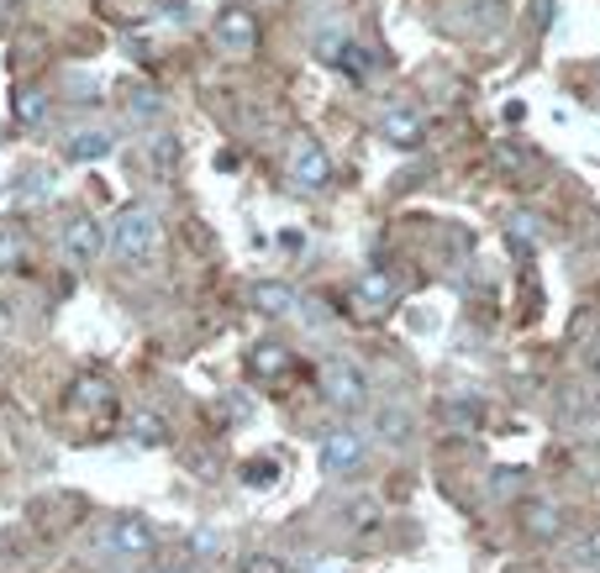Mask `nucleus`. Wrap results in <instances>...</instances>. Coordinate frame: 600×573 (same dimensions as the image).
I'll return each mask as SVG.
<instances>
[{"mask_svg": "<svg viewBox=\"0 0 600 573\" xmlns=\"http://www.w3.org/2000/svg\"><path fill=\"white\" fill-rule=\"evenodd\" d=\"M69 405H111L106 379H80V384H74V395H69Z\"/></svg>", "mask_w": 600, "mask_h": 573, "instance_id": "aec40b11", "label": "nucleus"}, {"mask_svg": "<svg viewBox=\"0 0 600 573\" xmlns=\"http://www.w3.org/2000/svg\"><path fill=\"white\" fill-rule=\"evenodd\" d=\"M363 453H369V436H363L359 426H338V432H327L317 463L327 479H348L363 463Z\"/></svg>", "mask_w": 600, "mask_h": 573, "instance_id": "20e7f679", "label": "nucleus"}, {"mask_svg": "<svg viewBox=\"0 0 600 573\" xmlns=\"http://www.w3.org/2000/svg\"><path fill=\"white\" fill-rule=\"evenodd\" d=\"M380 138L390 142V148H417V142L427 138V117L411 111V105H396V111H384Z\"/></svg>", "mask_w": 600, "mask_h": 573, "instance_id": "9d476101", "label": "nucleus"}, {"mask_svg": "<svg viewBox=\"0 0 600 573\" xmlns=\"http://www.w3.org/2000/svg\"><path fill=\"white\" fill-rule=\"evenodd\" d=\"M0 6H6V0H0Z\"/></svg>", "mask_w": 600, "mask_h": 573, "instance_id": "bb28decb", "label": "nucleus"}, {"mask_svg": "<svg viewBox=\"0 0 600 573\" xmlns=\"http://www.w3.org/2000/svg\"><path fill=\"white\" fill-rule=\"evenodd\" d=\"M159 573H190V569H184V563H174V569H159Z\"/></svg>", "mask_w": 600, "mask_h": 573, "instance_id": "393cba45", "label": "nucleus"}, {"mask_svg": "<svg viewBox=\"0 0 600 573\" xmlns=\"http://www.w3.org/2000/svg\"><path fill=\"white\" fill-rule=\"evenodd\" d=\"M353 300H359L369 316L390 311V305H396V279H390V269H363V274L353 279Z\"/></svg>", "mask_w": 600, "mask_h": 573, "instance_id": "1a4fd4ad", "label": "nucleus"}, {"mask_svg": "<svg viewBox=\"0 0 600 573\" xmlns=\"http://www.w3.org/2000/svg\"><path fill=\"white\" fill-rule=\"evenodd\" d=\"M527 532L538 536V542H553V536L563 532L559 505H532V511H527Z\"/></svg>", "mask_w": 600, "mask_h": 573, "instance_id": "2eb2a0df", "label": "nucleus"}, {"mask_svg": "<svg viewBox=\"0 0 600 573\" xmlns=\"http://www.w3.org/2000/svg\"><path fill=\"white\" fill-rule=\"evenodd\" d=\"M132 442L148 448V453H153V448H169V426H163L153 411H142V415H132Z\"/></svg>", "mask_w": 600, "mask_h": 573, "instance_id": "4468645a", "label": "nucleus"}, {"mask_svg": "<svg viewBox=\"0 0 600 573\" xmlns=\"http://www.w3.org/2000/svg\"><path fill=\"white\" fill-rule=\"evenodd\" d=\"M21 258H27V238H21L17 227H0V274L21 269Z\"/></svg>", "mask_w": 600, "mask_h": 573, "instance_id": "a211bd4d", "label": "nucleus"}, {"mask_svg": "<svg viewBox=\"0 0 600 573\" xmlns=\"http://www.w3.org/2000/svg\"><path fill=\"white\" fill-rule=\"evenodd\" d=\"M106 542H111V553H117V557H153L159 532H153L142 515H117V521H111V532H106Z\"/></svg>", "mask_w": 600, "mask_h": 573, "instance_id": "0eeeda50", "label": "nucleus"}, {"mask_svg": "<svg viewBox=\"0 0 600 573\" xmlns=\"http://www.w3.org/2000/svg\"><path fill=\"white\" fill-rule=\"evenodd\" d=\"M506 238L517 242V248H538V232H532V217H527V211H517V217L506 221Z\"/></svg>", "mask_w": 600, "mask_h": 573, "instance_id": "4be33fe9", "label": "nucleus"}, {"mask_svg": "<svg viewBox=\"0 0 600 573\" xmlns=\"http://www.w3.org/2000/svg\"><path fill=\"white\" fill-rule=\"evenodd\" d=\"M211 32H217V48H221V53H238V59L259 48V21H253V11H242V6H227Z\"/></svg>", "mask_w": 600, "mask_h": 573, "instance_id": "423d86ee", "label": "nucleus"}, {"mask_svg": "<svg viewBox=\"0 0 600 573\" xmlns=\"http://www.w3.org/2000/svg\"><path fill=\"white\" fill-rule=\"evenodd\" d=\"M159 217L148 205H121L117 221H111V248H117L127 263H142V258L159 253Z\"/></svg>", "mask_w": 600, "mask_h": 573, "instance_id": "f257e3e1", "label": "nucleus"}, {"mask_svg": "<svg viewBox=\"0 0 600 573\" xmlns=\"http://www.w3.org/2000/svg\"><path fill=\"white\" fill-rule=\"evenodd\" d=\"M242 573H284V569L274 563V557H248V563H242Z\"/></svg>", "mask_w": 600, "mask_h": 573, "instance_id": "b1692460", "label": "nucleus"}, {"mask_svg": "<svg viewBox=\"0 0 600 573\" xmlns=\"http://www.w3.org/2000/svg\"><path fill=\"white\" fill-rule=\"evenodd\" d=\"M59 253L63 263H74V269H90V263H100V253H106V232H100L96 217H69L59 232Z\"/></svg>", "mask_w": 600, "mask_h": 573, "instance_id": "39448f33", "label": "nucleus"}, {"mask_svg": "<svg viewBox=\"0 0 600 573\" xmlns=\"http://www.w3.org/2000/svg\"><path fill=\"white\" fill-rule=\"evenodd\" d=\"M290 369V348H280V342H259L253 353H248V374H259V379H274Z\"/></svg>", "mask_w": 600, "mask_h": 573, "instance_id": "ddd939ff", "label": "nucleus"}, {"mask_svg": "<svg viewBox=\"0 0 600 573\" xmlns=\"http://www.w3.org/2000/svg\"><path fill=\"white\" fill-rule=\"evenodd\" d=\"M242 484H248V490H274V484H280V463H274V458L242 463Z\"/></svg>", "mask_w": 600, "mask_h": 573, "instance_id": "dca6fc26", "label": "nucleus"}, {"mask_svg": "<svg viewBox=\"0 0 600 573\" xmlns=\"http://www.w3.org/2000/svg\"><path fill=\"white\" fill-rule=\"evenodd\" d=\"M317 573H332V569H317Z\"/></svg>", "mask_w": 600, "mask_h": 573, "instance_id": "a878e982", "label": "nucleus"}, {"mask_svg": "<svg viewBox=\"0 0 600 573\" xmlns=\"http://www.w3.org/2000/svg\"><path fill=\"white\" fill-rule=\"evenodd\" d=\"M380 436L390 442V448H400V442L411 436V415L400 411V405H384L380 411Z\"/></svg>", "mask_w": 600, "mask_h": 573, "instance_id": "6ab92c4d", "label": "nucleus"}, {"mask_svg": "<svg viewBox=\"0 0 600 573\" xmlns=\"http://www.w3.org/2000/svg\"><path fill=\"white\" fill-rule=\"evenodd\" d=\"M521 484H527V469H496L490 494H496V500H511V494H521Z\"/></svg>", "mask_w": 600, "mask_h": 573, "instance_id": "412c9836", "label": "nucleus"}, {"mask_svg": "<svg viewBox=\"0 0 600 573\" xmlns=\"http://www.w3.org/2000/svg\"><path fill=\"white\" fill-rule=\"evenodd\" d=\"M111 153H117V132H106V127H80V132L63 138V159L69 163H106Z\"/></svg>", "mask_w": 600, "mask_h": 573, "instance_id": "6e6552de", "label": "nucleus"}, {"mask_svg": "<svg viewBox=\"0 0 600 573\" xmlns=\"http://www.w3.org/2000/svg\"><path fill=\"white\" fill-rule=\"evenodd\" d=\"M296 305H300L296 284H284V279H259L253 284V311L259 316H296Z\"/></svg>", "mask_w": 600, "mask_h": 573, "instance_id": "9b49d317", "label": "nucleus"}, {"mask_svg": "<svg viewBox=\"0 0 600 573\" xmlns=\"http://www.w3.org/2000/svg\"><path fill=\"white\" fill-rule=\"evenodd\" d=\"M48 111H53V96L38 90V84H21L17 96H11V121L27 127V132H38L42 121H48Z\"/></svg>", "mask_w": 600, "mask_h": 573, "instance_id": "f8f14e48", "label": "nucleus"}, {"mask_svg": "<svg viewBox=\"0 0 600 573\" xmlns=\"http://www.w3.org/2000/svg\"><path fill=\"white\" fill-rule=\"evenodd\" d=\"M127 117H132V121H159L163 117L159 90H148V84H142V90H132V96H127Z\"/></svg>", "mask_w": 600, "mask_h": 573, "instance_id": "f3484780", "label": "nucleus"}, {"mask_svg": "<svg viewBox=\"0 0 600 573\" xmlns=\"http://www.w3.org/2000/svg\"><path fill=\"white\" fill-rule=\"evenodd\" d=\"M321 395L327 405L342 415H359L369 405V379H363L359 363H348V358H332L327 369H321Z\"/></svg>", "mask_w": 600, "mask_h": 573, "instance_id": "f03ea898", "label": "nucleus"}, {"mask_svg": "<svg viewBox=\"0 0 600 573\" xmlns=\"http://www.w3.org/2000/svg\"><path fill=\"white\" fill-rule=\"evenodd\" d=\"M21 190H27V195H48V174H42V169H27V174H21Z\"/></svg>", "mask_w": 600, "mask_h": 573, "instance_id": "5701e85b", "label": "nucleus"}, {"mask_svg": "<svg viewBox=\"0 0 600 573\" xmlns=\"http://www.w3.org/2000/svg\"><path fill=\"white\" fill-rule=\"evenodd\" d=\"M284 174H290V184H296L300 195H321L332 184V159H327V148L317 138H296L290 142V159H284Z\"/></svg>", "mask_w": 600, "mask_h": 573, "instance_id": "7ed1b4c3", "label": "nucleus"}]
</instances>
